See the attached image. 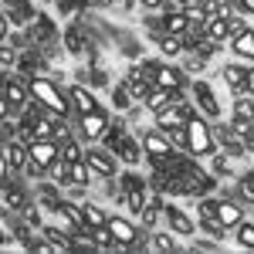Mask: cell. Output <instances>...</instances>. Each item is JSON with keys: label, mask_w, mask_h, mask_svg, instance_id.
<instances>
[{"label": "cell", "mask_w": 254, "mask_h": 254, "mask_svg": "<svg viewBox=\"0 0 254 254\" xmlns=\"http://www.w3.org/2000/svg\"><path fill=\"white\" fill-rule=\"evenodd\" d=\"M187 153L193 159H207L217 153V136H214V126L207 122L203 116L187 119Z\"/></svg>", "instance_id": "1"}, {"label": "cell", "mask_w": 254, "mask_h": 254, "mask_svg": "<svg viewBox=\"0 0 254 254\" xmlns=\"http://www.w3.org/2000/svg\"><path fill=\"white\" fill-rule=\"evenodd\" d=\"M27 85H31V98H34V102L48 105V109H55V112H61V116H71L68 92L61 88L58 81L44 78V75H31V78H27Z\"/></svg>", "instance_id": "2"}, {"label": "cell", "mask_w": 254, "mask_h": 254, "mask_svg": "<svg viewBox=\"0 0 254 254\" xmlns=\"http://www.w3.org/2000/svg\"><path fill=\"white\" fill-rule=\"evenodd\" d=\"M109 231L116 237L119 251H153L149 248V237H142L139 224H132L129 217H109Z\"/></svg>", "instance_id": "3"}, {"label": "cell", "mask_w": 254, "mask_h": 254, "mask_svg": "<svg viewBox=\"0 0 254 254\" xmlns=\"http://www.w3.org/2000/svg\"><path fill=\"white\" fill-rule=\"evenodd\" d=\"M142 68H146V75L156 81L159 88L183 92V85H187V75H183V68H176V64H166V61H156V58H142Z\"/></svg>", "instance_id": "4"}, {"label": "cell", "mask_w": 254, "mask_h": 254, "mask_svg": "<svg viewBox=\"0 0 254 254\" xmlns=\"http://www.w3.org/2000/svg\"><path fill=\"white\" fill-rule=\"evenodd\" d=\"M146 193H149V183H146L139 173H122L119 176V196H122L126 210L139 214L142 203H146Z\"/></svg>", "instance_id": "5"}, {"label": "cell", "mask_w": 254, "mask_h": 254, "mask_svg": "<svg viewBox=\"0 0 254 254\" xmlns=\"http://www.w3.org/2000/svg\"><path fill=\"white\" fill-rule=\"evenodd\" d=\"M85 163L95 170L98 180H116V173H119L116 153H112L109 146H92V149H85Z\"/></svg>", "instance_id": "6"}, {"label": "cell", "mask_w": 254, "mask_h": 254, "mask_svg": "<svg viewBox=\"0 0 254 254\" xmlns=\"http://www.w3.org/2000/svg\"><path fill=\"white\" fill-rule=\"evenodd\" d=\"M112 126V116L105 112V109H95V112H88V116H78V136L85 142H98V139L105 136V129Z\"/></svg>", "instance_id": "7"}, {"label": "cell", "mask_w": 254, "mask_h": 254, "mask_svg": "<svg viewBox=\"0 0 254 254\" xmlns=\"http://www.w3.org/2000/svg\"><path fill=\"white\" fill-rule=\"evenodd\" d=\"M68 102H71V116H88V112H95V109H102L95 98V88H88V85H81V81H75V85H68Z\"/></svg>", "instance_id": "8"}, {"label": "cell", "mask_w": 254, "mask_h": 254, "mask_svg": "<svg viewBox=\"0 0 254 254\" xmlns=\"http://www.w3.org/2000/svg\"><path fill=\"white\" fill-rule=\"evenodd\" d=\"M27 156L34 159L38 166L51 170V166H55V163L61 159V146H58V139H31V142H27Z\"/></svg>", "instance_id": "9"}, {"label": "cell", "mask_w": 254, "mask_h": 254, "mask_svg": "<svg viewBox=\"0 0 254 254\" xmlns=\"http://www.w3.org/2000/svg\"><path fill=\"white\" fill-rule=\"evenodd\" d=\"M190 92H193V102H196V109H200L203 116H207V119H220V102H217L214 88H210L207 81H203V78L190 81Z\"/></svg>", "instance_id": "10"}, {"label": "cell", "mask_w": 254, "mask_h": 254, "mask_svg": "<svg viewBox=\"0 0 254 254\" xmlns=\"http://www.w3.org/2000/svg\"><path fill=\"white\" fill-rule=\"evenodd\" d=\"M139 139H142V149H146V156H153V159H166V156H170V153L176 149L173 142H170V136H166L163 129H156V126H153V129H146V132H142Z\"/></svg>", "instance_id": "11"}, {"label": "cell", "mask_w": 254, "mask_h": 254, "mask_svg": "<svg viewBox=\"0 0 254 254\" xmlns=\"http://www.w3.org/2000/svg\"><path fill=\"white\" fill-rule=\"evenodd\" d=\"M0 95H7V102H14L17 109H24L31 102V85H27V75H7Z\"/></svg>", "instance_id": "12"}, {"label": "cell", "mask_w": 254, "mask_h": 254, "mask_svg": "<svg viewBox=\"0 0 254 254\" xmlns=\"http://www.w3.org/2000/svg\"><path fill=\"white\" fill-rule=\"evenodd\" d=\"M163 220L170 224V231H173L176 237H193L196 234V224L183 214L180 207H173V203H166V207H163Z\"/></svg>", "instance_id": "13"}, {"label": "cell", "mask_w": 254, "mask_h": 254, "mask_svg": "<svg viewBox=\"0 0 254 254\" xmlns=\"http://www.w3.org/2000/svg\"><path fill=\"white\" fill-rule=\"evenodd\" d=\"M163 34H187L190 27H193V20H190V14L183 10V7H173V10H163Z\"/></svg>", "instance_id": "14"}, {"label": "cell", "mask_w": 254, "mask_h": 254, "mask_svg": "<svg viewBox=\"0 0 254 254\" xmlns=\"http://www.w3.org/2000/svg\"><path fill=\"white\" fill-rule=\"evenodd\" d=\"M0 149H3V156H7V163H10V170L14 173H24V166H27V146L20 142V139H14V136H7L3 142H0Z\"/></svg>", "instance_id": "15"}, {"label": "cell", "mask_w": 254, "mask_h": 254, "mask_svg": "<svg viewBox=\"0 0 254 254\" xmlns=\"http://www.w3.org/2000/svg\"><path fill=\"white\" fill-rule=\"evenodd\" d=\"M217 220L224 224V231H234L237 224L244 220V207L237 200H220L217 196Z\"/></svg>", "instance_id": "16"}, {"label": "cell", "mask_w": 254, "mask_h": 254, "mask_svg": "<svg viewBox=\"0 0 254 254\" xmlns=\"http://www.w3.org/2000/svg\"><path fill=\"white\" fill-rule=\"evenodd\" d=\"M58 217L64 220V227H71V231H75V227H88V220H85V207L75 203V200H68V196L58 203Z\"/></svg>", "instance_id": "17"}, {"label": "cell", "mask_w": 254, "mask_h": 254, "mask_svg": "<svg viewBox=\"0 0 254 254\" xmlns=\"http://www.w3.org/2000/svg\"><path fill=\"white\" fill-rule=\"evenodd\" d=\"M41 234L55 244V251H75V234H71V227L61 231V227H51V224H41Z\"/></svg>", "instance_id": "18"}, {"label": "cell", "mask_w": 254, "mask_h": 254, "mask_svg": "<svg viewBox=\"0 0 254 254\" xmlns=\"http://www.w3.org/2000/svg\"><path fill=\"white\" fill-rule=\"evenodd\" d=\"M176 95H183V92H170V88H159V85H153V92L146 95V102H142V105H146V112H153V116H156V112H163L166 105H173Z\"/></svg>", "instance_id": "19"}, {"label": "cell", "mask_w": 254, "mask_h": 254, "mask_svg": "<svg viewBox=\"0 0 254 254\" xmlns=\"http://www.w3.org/2000/svg\"><path fill=\"white\" fill-rule=\"evenodd\" d=\"M227 129H231V132H234V136L248 146V153H254V119L231 116V119H227Z\"/></svg>", "instance_id": "20"}, {"label": "cell", "mask_w": 254, "mask_h": 254, "mask_svg": "<svg viewBox=\"0 0 254 254\" xmlns=\"http://www.w3.org/2000/svg\"><path fill=\"white\" fill-rule=\"evenodd\" d=\"M183 126H187V116H183L176 105H166L163 112H156V129H163L166 136H170L173 129H183Z\"/></svg>", "instance_id": "21"}, {"label": "cell", "mask_w": 254, "mask_h": 254, "mask_svg": "<svg viewBox=\"0 0 254 254\" xmlns=\"http://www.w3.org/2000/svg\"><path fill=\"white\" fill-rule=\"evenodd\" d=\"M220 78H224V85H227L234 95H244V78H248V68H241V64H224V68H220Z\"/></svg>", "instance_id": "22"}, {"label": "cell", "mask_w": 254, "mask_h": 254, "mask_svg": "<svg viewBox=\"0 0 254 254\" xmlns=\"http://www.w3.org/2000/svg\"><path fill=\"white\" fill-rule=\"evenodd\" d=\"M203 34H207V41H214V44H227L231 41V34H227V17L210 14L207 24H203Z\"/></svg>", "instance_id": "23"}, {"label": "cell", "mask_w": 254, "mask_h": 254, "mask_svg": "<svg viewBox=\"0 0 254 254\" xmlns=\"http://www.w3.org/2000/svg\"><path fill=\"white\" fill-rule=\"evenodd\" d=\"M92 180H98L95 170L81 159V163H68V183H78V187H92Z\"/></svg>", "instance_id": "24"}, {"label": "cell", "mask_w": 254, "mask_h": 254, "mask_svg": "<svg viewBox=\"0 0 254 254\" xmlns=\"http://www.w3.org/2000/svg\"><path fill=\"white\" fill-rule=\"evenodd\" d=\"M231 51H234L237 58H251L254 61V27H248L244 34H237L231 41Z\"/></svg>", "instance_id": "25"}, {"label": "cell", "mask_w": 254, "mask_h": 254, "mask_svg": "<svg viewBox=\"0 0 254 254\" xmlns=\"http://www.w3.org/2000/svg\"><path fill=\"white\" fill-rule=\"evenodd\" d=\"M14 7H10V14H7V20L10 24H27V20H38V10L27 3V0H10Z\"/></svg>", "instance_id": "26"}, {"label": "cell", "mask_w": 254, "mask_h": 254, "mask_svg": "<svg viewBox=\"0 0 254 254\" xmlns=\"http://www.w3.org/2000/svg\"><path fill=\"white\" fill-rule=\"evenodd\" d=\"M156 44H159V55H163V58L176 61L180 55H183V38H180V34H163Z\"/></svg>", "instance_id": "27"}, {"label": "cell", "mask_w": 254, "mask_h": 254, "mask_svg": "<svg viewBox=\"0 0 254 254\" xmlns=\"http://www.w3.org/2000/svg\"><path fill=\"white\" fill-rule=\"evenodd\" d=\"M234 241H237V248H244V251H254V220H241L234 227Z\"/></svg>", "instance_id": "28"}, {"label": "cell", "mask_w": 254, "mask_h": 254, "mask_svg": "<svg viewBox=\"0 0 254 254\" xmlns=\"http://www.w3.org/2000/svg\"><path fill=\"white\" fill-rule=\"evenodd\" d=\"M92 231V241H95L98 251H112V248H119L116 237H112V231H109V224H95V227H88Z\"/></svg>", "instance_id": "29"}, {"label": "cell", "mask_w": 254, "mask_h": 254, "mask_svg": "<svg viewBox=\"0 0 254 254\" xmlns=\"http://www.w3.org/2000/svg\"><path fill=\"white\" fill-rule=\"evenodd\" d=\"M58 146H61V159H64V163H81V159H85V149H81V142H75V136L61 139Z\"/></svg>", "instance_id": "30"}, {"label": "cell", "mask_w": 254, "mask_h": 254, "mask_svg": "<svg viewBox=\"0 0 254 254\" xmlns=\"http://www.w3.org/2000/svg\"><path fill=\"white\" fill-rule=\"evenodd\" d=\"M149 248H153V251H180L173 231H156V234L149 237Z\"/></svg>", "instance_id": "31"}, {"label": "cell", "mask_w": 254, "mask_h": 254, "mask_svg": "<svg viewBox=\"0 0 254 254\" xmlns=\"http://www.w3.org/2000/svg\"><path fill=\"white\" fill-rule=\"evenodd\" d=\"M64 48H68L71 55H81V51L88 48V44H85V34H81L78 27H68V31H64Z\"/></svg>", "instance_id": "32"}, {"label": "cell", "mask_w": 254, "mask_h": 254, "mask_svg": "<svg viewBox=\"0 0 254 254\" xmlns=\"http://www.w3.org/2000/svg\"><path fill=\"white\" fill-rule=\"evenodd\" d=\"M81 207H85V220H88V227H95V224H109V214H105L98 203H88V200H85Z\"/></svg>", "instance_id": "33"}, {"label": "cell", "mask_w": 254, "mask_h": 254, "mask_svg": "<svg viewBox=\"0 0 254 254\" xmlns=\"http://www.w3.org/2000/svg\"><path fill=\"white\" fill-rule=\"evenodd\" d=\"M132 102H136V98L129 95V88H126V81H122V85H116V88H112V105H116V109H129V105H132Z\"/></svg>", "instance_id": "34"}, {"label": "cell", "mask_w": 254, "mask_h": 254, "mask_svg": "<svg viewBox=\"0 0 254 254\" xmlns=\"http://www.w3.org/2000/svg\"><path fill=\"white\" fill-rule=\"evenodd\" d=\"M196 214H200V220L217 217V196H200V200H196Z\"/></svg>", "instance_id": "35"}, {"label": "cell", "mask_w": 254, "mask_h": 254, "mask_svg": "<svg viewBox=\"0 0 254 254\" xmlns=\"http://www.w3.org/2000/svg\"><path fill=\"white\" fill-rule=\"evenodd\" d=\"M210 170H214L217 176H231V170H227V153H220V149H217L214 156H210Z\"/></svg>", "instance_id": "36"}, {"label": "cell", "mask_w": 254, "mask_h": 254, "mask_svg": "<svg viewBox=\"0 0 254 254\" xmlns=\"http://www.w3.org/2000/svg\"><path fill=\"white\" fill-rule=\"evenodd\" d=\"M14 64H17V51H14V48H7V41H3V44H0V68H7V71H10Z\"/></svg>", "instance_id": "37"}, {"label": "cell", "mask_w": 254, "mask_h": 254, "mask_svg": "<svg viewBox=\"0 0 254 254\" xmlns=\"http://www.w3.org/2000/svg\"><path fill=\"white\" fill-rule=\"evenodd\" d=\"M20 214H24V220H27L31 227H38V231H41V224H44V217H41V210H38V207H31V203H27V207H24Z\"/></svg>", "instance_id": "38"}, {"label": "cell", "mask_w": 254, "mask_h": 254, "mask_svg": "<svg viewBox=\"0 0 254 254\" xmlns=\"http://www.w3.org/2000/svg\"><path fill=\"white\" fill-rule=\"evenodd\" d=\"M248 27H251L248 20H241V17H231V20H227V34H231V41H234L237 34H244Z\"/></svg>", "instance_id": "39"}, {"label": "cell", "mask_w": 254, "mask_h": 254, "mask_svg": "<svg viewBox=\"0 0 254 254\" xmlns=\"http://www.w3.org/2000/svg\"><path fill=\"white\" fill-rule=\"evenodd\" d=\"M234 7L241 10V14H251L254 17V0H234Z\"/></svg>", "instance_id": "40"}, {"label": "cell", "mask_w": 254, "mask_h": 254, "mask_svg": "<svg viewBox=\"0 0 254 254\" xmlns=\"http://www.w3.org/2000/svg\"><path fill=\"white\" fill-rule=\"evenodd\" d=\"M163 3L166 0H139V7H146V10H163Z\"/></svg>", "instance_id": "41"}, {"label": "cell", "mask_w": 254, "mask_h": 254, "mask_svg": "<svg viewBox=\"0 0 254 254\" xmlns=\"http://www.w3.org/2000/svg\"><path fill=\"white\" fill-rule=\"evenodd\" d=\"M244 95H254V68H248V78H244Z\"/></svg>", "instance_id": "42"}, {"label": "cell", "mask_w": 254, "mask_h": 254, "mask_svg": "<svg viewBox=\"0 0 254 254\" xmlns=\"http://www.w3.org/2000/svg\"><path fill=\"white\" fill-rule=\"evenodd\" d=\"M3 41H7V14L0 10V44H3Z\"/></svg>", "instance_id": "43"}, {"label": "cell", "mask_w": 254, "mask_h": 254, "mask_svg": "<svg viewBox=\"0 0 254 254\" xmlns=\"http://www.w3.org/2000/svg\"><path fill=\"white\" fill-rule=\"evenodd\" d=\"M7 241H10V237H7V234H0V248H3V244H7Z\"/></svg>", "instance_id": "44"}, {"label": "cell", "mask_w": 254, "mask_h": 254, "mask_svg": "<svg viewBox=\"0 0 254 254\" xmlns=\"http://www.w3.org/2000/svg\"><path fill=\"white\" fill-rule=\"evenodd\" d=\"M251 27H254V20H251Z\"/></svg>", "instance_id": "45"}]
</instances>
